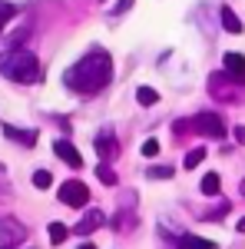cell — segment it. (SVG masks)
Listing matches in <instances>:
<instances>
[{
	"label": "cell",
	"instance_id": "1",
	"mask_svg": "<svg viewBox=\"0 0 245 249\" xmlns=\"http://www.w3.org/2000/svg\"><path fill=\"white\" fill-rule=\"evenodd\" d=\"M113 80V60L106 50H90L83 60H76L73 67L63 73V83L83 96H96L106 83Z\"/></svg>",
	"mask_w": 245,
	"mask_h": 249
},
{
	"label": "cell",
	"instance_id": "2",
	"mask_svg": "<svg viewBox=\"0 0 245 249\" xmlns=\"http://www.w3.org/2000/svg\"><path fill=\"white\" fill-rule=\"evenodd\" d=\"M0 73L7 80H17V83H37L40 80V60L30 50H20V47H7L0 53Z\"/></svg>",
	"mask_w": 245,
	"mask_h": 249
},
{
	"label": "cell",
	"instance_id": "3",
	"mask_svg": "<svg viewBox=\"0 0 245 249\" xmlns=\"http://www.w3.org/2000/svg\"><path fill=\"white\" fill-rule=\"evenodd\" d=\"M202 133L209 140H222L226 136V123H222V116L219 113H196L192 120H179L176 123V133Z\"/></svg>",
	"mask_w": 245,
	"mask_h": 249
},
{
	"label": "cell",
	"instance_id": "4",
	"mask_svg": "<svg viewBox=\"0 0 245 249\" xmlns=\"http://www.w3.org/2000/svg\"><path fill=\"white\" fill-rule=\"evenodd\" d=\"M239 90H242V83L235 77H229V73H212V77H209V93L226 100V103L239 100Z\"/></svg>",
	"mask_w": 245,
	"mask_h": 249
},
{
	"label": "cell",
	"instance_id": "5",
	"mask_svg": "<svg viewBox=\"0 0 245 249\" xmlns=\"http://www.w3.org/2000/svg\"><path fill=\"white\" fill-rule=\"evenodd\" d=\"M60 203L63 206H73V210H83L86 203H90V190H86V183H80V179H66L63 186H60Z\"/></svg>",
	"mask_w": 245,
	"mask_h": 249
},
{
	"label": "cell",
	"instance_id": "6",
	"mask_svg": "<svg viewBox=\"0 0 245 249\" xmlns=\"http://www.w3.org/2000/svg\"><path fill=\"white\" fill-rule=\"evenodd\" d=\"M53 153H57L70 170H80V166H83V156L76 153V146L70 143V140H53Z\"/></svg>",
	"mask_w": 245,
	"mask_h": 249
},
{
	"label": "cell",
	"instance_id": "7",
	"mask_svg": "<svg viewBox=\"0 0 245 249\" xmlns=\"http://www.w3.org/2000/svg\"><path fill=\"white\" fill-rule=\"evenodd\" d=\"M103 226H106V216H103L99 210H90V213H86V216H83V219L73 226V232H76V236H90V232L103 230Z\"/></svg>",
	"mask_w": 245,
	"mask_h": 249
},
{
	"label": "cell",
	"instance_id": "8",
	"mask_svg": "<svg viewBox=\"0 0 245 249\" xmlns=\"http://www.w3.org/2000/svg\"><path fill=\"white\" fill-rule=\"evenodd\" d=\"M93 146H96V153H99V160H103V163H106V160H116V156H119V143L113 140V133H99Z\"/></svg>",
	"mask_w": 245,
	"mask_h": 249
},
{
	"label": "cell",
	"instance_id": "9",
	"mask_svg": "<svg viewBox=\"0 0 245 249\" xmlns=\"http://www.w3.org/2000/svg\"><path fill=\"white\" fill-rule=\"evenodd\" d=\"M3 136H7V140H14V143H20V146H33V143H37V130H17V126H10V123H7V126H3Z\"/></svg>",
	"mask_w": 245,
	"mask_h": 249
},
{
	"label": "cell",
	"instance_id": "10",
	"mask_svg": "<svg viewBox=\"0 0 245 249\" xmlns=\"http://www.w3.org/2000/svg\"><path fill=\"white\" fill-rule=\"evenodd\" d=\"M222 63H226V73H229V77H235L239 83H245V57H242V53H226Z\"/></svg>",
	"mask_w": 245,
	"mask_h": 249
},
{
	"label": "cell",
	"instance_id": "11",
	"mask_svg": "<svg viewBox=\"0 0 245 249\" xmlns=\"http://www.w3.org/2000/svg\"><path fill=\"white\" fill-rule=\"evenodd\" d=\"M219 17H222V27H226L229 34H242V20L235 17V10H232V7H222V10H219Z\"/></svg>",
	"mask_w": 245,
	"mask_h": 249
},
{
	"label": "cell",
	"instance_id": "12",
	"mask_svg": "<svg viewBox=\"0 0 245 249\" xmlns=\"http://www.w3.org/2000/svg\"><path fill=\"white\" fill-rule=\"evenodd\" d=\"M179 249H215L212 239H202V236H182L179 239Z\"/></svg>",
	"mask_w": 245,
	"mask_h": 249
},
{
	"label": "cell",
	"instance_id": "13",
	"mask_svg": "<svg viewBox=\"0 0 245 249\" xmlns=\"http://www.w3.org/2000/svg\"><path fill=\"white\" fill-rule=\"evenodd\" d=\"M199 190L206 193V196H219V190H222V179H219L215 173H206V176H202V183H199Z\"/></svg>",
	"mask_w": 245,
	"mask_h": 249
},
{
	"label": "cell",
	"instance_id": "14",
	"mask_svg": "<svg viewBox=\"0 0 245 249\" xmlns=\"http://www.w3.org/2000/svg\"><path fill=\"white\" fill-rule=\"evenodd\" d=\"M202 160H206V150H202V146H196V150H189V153H186L182 166H186V170H196V166H199Z\"/></svg>",
	"mask_w": 245,
	"mask_h": 249
},
{
	"label": "cell",
	"instance_id": "15",
	"mask_svg": "<svg viewBox=\"0 0 245 249\" xmlns=\"http://www.w3.org/2000/svg\"><path fill=\"white\" fill-rule=\"evenodd\" d=\"M136 100H139L143 107H152V103L159 100V93H156L152 87H139V90H136Z\"/></svg>",
	"mask_w": 245,
	"mask_h": 249
},
{
	"label": "cell",
	"instance_id": "16",
	"mask_svg": "<svg viewBox=\"0 0 245 249\" xmlns=\"http://www.w3.org/2000/svg\"><path fill=\"white\" fill-rule=\"evenodd\" d=\"M50 243H53V246H57V243H63V239H66V236H70V230H66V226H63V223H50Z\"/></svg>",
	"mask_w": 245,
	"mask_h": 249
},
{
	"label": "cell",
	"instance_id": "17",
	"mask_svg": "<svg viewBox=\"0 0 245 249\" xmlns=\"http://www.w3.org/2000/svg\"><path fill=\"white\" fill-rule=\"evenodd\" d=\"M96 176H99V183H103V186H116V173L110 170L106 163H103V166H96Z\"/></svg>",
	"mask_w": 245,
	"mask_h": 249
},
{
	"label": "cell",
	"instance_id": "18",
	"mask_svg": "<svg viewBox=\"0 0 245 249\" xmlns=\"http://www.w3.org/2000/svg\"><path fill=\"white\" fill-rule=\"evenodd\" d=\"M33 186H37V190H47V186H53V176H50L47 170H37V173H33Z\"/></svg>",
	"mask_w": 245,
	"mask_h": 249
},
{
	"label": "cell",
	"instance_id": "19",
	"mask_svg": "<svg viewBox=\"0 0 245 249\" xmlns=\"http://www.w3.org/2000/svg\"><path fill=\"white\" fill-rule=\"evenodd\" d=\"M14 17H17V7L0 0V30H3V23H7V20H14Z\"/></svg>",
	"mask_w": 245,
	"mask_h": 249
},
{
	"label": "cell",
	"instance_id": "20",
	"mask_svg": "<svg viewBox=\"0 0 245 249\" xmlns=\"http://www.w3.org/2000/svg\"><path fill=\"white\" fill-rule=\"evenodd\" d=\"M139 153L146 156V160H152V156L159 153V140H146V143H143V146H139Z\"/></svg>",
	"mask_w": 245,
	"mask_h": 249
},
{
	"label": "cell",
	"instance_id": "21",
	"mask_svg": "<svg viewBox=\"0 0 245 249\" xmlns=\"http://www.w3.org/2000/svg\"><path fill=\"white\" fill-rule=\"evenodd\" d=\"M172 173H176L172 166H152V170H149V179H169Z\"/></svg>",
	"mask_w": 245,
	"mask_h": 249
},
{
	"label": "cell",
	"instance_id": "22",
	"mask_svg": "<svg viewBox=\"0 0 245 249\" xmlns=\"http://www.w3.org/2000/svg\"><path fill=\"white\" fill-rule=\"evenodd\" d=\"M0 230H7L14 239H23V226H14L10 219H0Z\"/></svg>",
	"mask_w": 245,
	"mask_h": 249
},
{
	"label": "cell",
	"instance_id": "23",
	"mask_svg": "<svg viewBox=\"0 0 245 249\" xmlns=\"http://www.w3.org/2000/svg\"><path fill=\"white\" fill-rule=\"evenodd\" d=\"M116 219H119V223H113L116 230H130V226H132V216H130V213H119Z\"/></svg>",
	"mask_w": 245,
	"mask_h": 249
},
{
	"label": "cell",
	"instance_id": "24",
	"mask_svg": "<svg viewBox=\"0 0 245 249\" xmlns=\"http://www.w3.org/2000/svg\"><path fill=\"white\" fill-rule=\"evenodd\" d=\"M130 7H132V0H119V3H116V7H113V14H126Z\"/></svg>",
	"mask_w": 245,
	"mask_h": 249
},
{
	"label": "cell",
	"instance_id": "25",
	"mask_svg": "<svg viewBox=\"0 0 245 249\" xmlns=\"http://www.w3.org/2000/svg\"><path fill=\"white\" fill-rule=\"evenodd\" d=\"M235 143H242V146H245V126H235Z\"/></svg>",
	"mask_w": 245,
	"mask_h": 249
},
{
	"label": "cell",
	"instance_id": "26",
	"mask_svg": "<svg viewBox=\"0 0 245 249\" xmlns=\"http://www.w3.org/2000/svg\"><path fill=\"white\" fill-rule=\"evenodd\" d=\"M235 230H239V232H245V219H239V223H235Z\"/></svg>",
	"mask_w": 245,
	"mask_h": 249
},
{
	"label": "cell",
	"instance_id": "27",
	"mask_svg": "<svg viewBox=\"0 0 245 249\" xmlns=\"http://www.w3.org/2000/svg\"><path fill=\"white\" fill-rule=\"evenodd\" d=\"M239 190H242V196H245V179H242V186H239Z\"/></svg>",
	"mask_w": 245,
	"mask_h": 249
},
{
	"label": "cell",
	"instance_id": "28",
	"mask_svg": "<svg viewBox=\"0 0 245 249\" xmlns=\"http://www.w3.org/2000/svg\"><path fill=\"white\" fill-rule=\"evenodd\" d=\"M0 249H10V246H7V243H3V246H0Z\"/></svg>",
	"mask_w": 245,
	"mask_h": 249
},
{
	"label": "cell",
	"instance_id": "29",
	"mask_svg": "<svg viewBox=\"0 0 245 249\" xmlns=\"http://www.w3.org/2000/svg\"><path fill=\"white\" fill-rule=\"evenodd\" d=\"M80 249H93V246H80Z\"/></svg>",
	"mask_w": 245,
	"mask_h": 249
}]
</instances>
